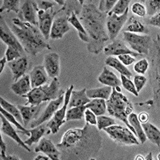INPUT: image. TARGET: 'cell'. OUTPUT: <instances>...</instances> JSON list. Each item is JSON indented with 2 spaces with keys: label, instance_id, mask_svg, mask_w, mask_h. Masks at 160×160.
I'll list each match as a JSON object with an SVG mask.
<instances>
[{
  "label": "cell",
  "instance_id": "obj_1",
  "mask_svg": "<svg viewBox=\"0 0 160 160\" xmlns=\"http://www.w3.org/2000/svg\"><path fill=\"white\" fill-rule=\"evenodd\" d=\"M97 127L86 122L83 128L70 129L63 134L56 147L60 159H95L102 147V137Z\"/></svg>",
  "mask_w": 160,
  "mask_h": 160
},
{
  "label": "cell",
  "instance_id": "obj_2",
  "mask_svg": "<svg viewBox=\"0 0 160 160\" xmlns=\"http://www.w3.org/2000/svg\"><path fill=\"white\" fill-rule=\"evenodd\" d=\"M78 16L80 23L89 37V42L87 45L88 52L99 54L104 49L105 43L109 39L106 33L107 15L100 12L96 4L92 3L91 1H84Z\"/></svg>",
  "mask_w": 160,
  "mask_h": 160
},
{
  "label": "cell",
  "instance_id": "obj_3",
  "mask_svg": "<svg viewBox=\"0 0 160 160\" xmlns=\"http://www.w3.org/2000/svg\"><path fill=\"white\" fill-rule=\"evenodd\" d=\"M10 28L24 51L32 56H36L45 49H51L50 45L46 42L37 26L21 21L19 18H14Z\"/></svg>",
  "mask_w": 160,
  "mask_h": 160
},
{
  "label": "cell",
  "instance_id": "obj_4",
  "mask_svg": "<svg viewBox=\"0 0 160 160\" xmlns=\"http://www.w3.org/2000/svg\"><path fill=\"white\" fill-rule=\"evenodd\" d=\"M107 112L111 117H113L123 121L126 125L128 129L133 132V134L137 137L133 128L128 121V117L133 112V105L129 100L121 92H117L115 88H112V93L108 100H106Z\"/></svg>",
  "mask_w": 160,
  "mask_h": 160
},
{
  "label": "cell",
  "instance_id": "obj_5",
  "mask_svg": "<svg viewBox=\"0 0 160 160\" xmlns=\"http://www.w3.org/2000/svg\"><path fill=\"white\" fill-rule=\"evenodd\" d=\"M65 92L61 89V84L58 78H53L49 85H42L38 88H32L26 95H23V98H27L28 101L25 105H39L46 101L54 100L64 95Z\"/></svg>",
  "mask_w": 160,
  "mask_h": 160
},
{
  "label": "cell",
  "instance_id": "obj_6",
  "mask_svg": "<svg viewBox=\"0 0 160 160\" xmlns=\"http://www.w3.org/2000/svg\"><path fill=\"white\" fill-rule=\"evenodd\" d=\"M104 132L109 135L110 138L115 142L122 146H138L140 142L133 132L128 128L121 125H113L103 129Z\"/></svg>",
  "mask_w": 160,
  "mask_h": 160
},
{
  "label": "cell",
  "instance_id": "obj_7",
  "mask_svg": "<svg viewBox=\"0 0 160 160\" xmlns=\"http://www.w3.org/2000/svg\"><path fill=\"white\" fill-rule=\"evenodd\" d=\"M74 90V85H70V88L65 92L64 102H63L62 107L58 109V111L54 113L53 117L46 124L47 133H58L59 132L61 126L67 121L66 120V115H67V109L68 108L69 100H70L71 92Z\"/></svg>",
  "mask_w": 160,
  "mask_h": 160
},
{
  "label": "cell",
  "instance_id": "obj_8",
  "mask_svg": "<svg viewBox=\"0 0 160 160\" xmlns=\"http://www.w3.org/2000/svg\"><path fill=\"white\" fill-rule=\"evenodd\" d=\"M123 39L132 48L134 52L139 53L141 56L148 55L152 39L148 35H138L123 32Z\"/></svg>",
  "mask_w": 160,
  "mask_h": 160
},
{
  "label": "cell",
  "instance_id": "obj_9",
  "mask_svg": "<svg viewBox=\"0 0 160 160\" xmlns=\"http://www.w3.org/2000/svg\"><path fill=\"white\" fill-rule=\"evenodd\" d=\"M128 13L129 8L121 16H117L115 14H108L106 19V27L108 32V35L110 40L113 41L119 35L121 28L124 27L128 20Z\"/></svg>",
  "mask_w": 160,
  "mask_h": 160
},
{
  "label": "cell",
  "instance_id": "obj_10",
  "mask_svg": "<svg viewBox=\"0 0 160 160\" xmlns=\"http://www.w3.org/2000/svg\"><path fill=\"white\" fill-rule=\"evenodd\" d=\"M58 14L57 11L53 10L51 8L48 11H37V18H38V28L42 33L45 39L48 41L50 38L51 28L53 25L54 16Z\"/></svg>",
  "mask_w": 160,
  "mask_h": 160
},
{
  "label": "cell",
  "instance_id": "obj_11",
  "mask_svg": "<svg viewBox=\"0 0 160 160\" xmlns=\"http://www.w3.org/2000/svg\"><path fill=\"white\" fill-rule=\"evenodd\" d=\"M37 2L26 0L22 4L20 13L18 14L19 19L23 22H27L32 25L38 27V18H37Z\"/></svg>",
  "mask_w": 160,
  "mask_h": 160
},
{
  "label": "cell",
  "instance_id": "obj_12",
  "mask_svg": "<svg viewBox=\"0 0 160 160\" xmlns=\"http://www.w3.org/2000/svg\"><path fill=\"white\" fill-rule=\"evenodd\" d=\"M64 95H62L56 100H51L49 104L47 105V107L45 108V109L44 110L43 112L40 115V117L37 119L32 121L31 123L29 124V126L31 127L32 129L41 125V124H43L45 121H49L53 117V116L54 115L55 112L58 111V109H59V107L62 105V103L64 102Z\"/></svg>",
  "mask_w": 160,
  "mask_h": 160
},
{
  "label": "cell",
  "instance_id": "obj_13",
  "mask_svg": "<svg viewBox=\"0 0 160 160\" xmlns=\"http://www.w3.org/2000/svg\"><path fill=\"white\" fill-rule=\"evenodd\" d=\"M0 37L8 46L13 47L15 49L20 50L23 54L24 53L23 46L16 35L14 34L12 30L11 29V28L8 25V23H6L2 16H1V20H0Z\"/></svg>",
  "mask_w": 160,
  "mask_h": 160
},
{
  "label": "cell",
  "instance_id": "obj_14",
  "mask_svg": "<svg viewBox=\"0 0 160 160\" xmlns=\"http://www.w3.org/2000/svg\"><path fill=\"white\" fill-rule=\"evenodd\" d=\"M104 53L109 56H119L121 54H129L132 57H138L141 56L139 53H136L134 51H132L125 45L123 41L121 40H113L111 44L108 45L104 47Z\"/></svg>",
  "mask_w": 160,
  "mask_h": 160
},
{
  "label": "cell",
  "instance_id": "obj_15",
  "mask_svg": "<svg viewBox=\"0 0 160 160\" xmlns=\"http://www.w3.org/2000/svg\"><path fill=\"white\" fill-rule=\"evenodd\" d=\"M44 67L49 78H58L60 74V56L57 53H49L45 55Z\"/></svg>",
  "mask_w": 160,
  "mask_h": 160
},
{
  "label": "cell",
  "instance_id": "obj_16",
  "mask_svg": "<svg viewBox=\"0 0 160 160\" xmlns=\"http://www.w3.org/2000/svg\"><path fill=\"white\" fill-rule=\"evenodd\" d=\"M35 152H41L46 154L52 160L60 159V151L57 148L56 145L53 143V142L48 138H42L39 141L38 145L34 149Z\"/></svg>",
  "mask_w": 160,
  "mask_h": 160
},
{
  "label": "cell",
  "instance_id": "obj_17",
  "mask_svg": "<svg viewBox=\"0 0 160 160\" xmlns=\"http://www.w3.org/2000/svg\"><path fill=\"white\" fill-rule=\"evenodd\" d=\"M70 30V26L68 22V17L66 16H60L53 20L49 37L53 40L61 39Z\"/></svg>",
  "mask_w": 160,
  "mask_h": 160
},
{
  "label": "cell",
  "instance_id": "obj_18",
  "mask_svg": "<svg viewBox=\"0 0 160 160\" xmlns=\"http://www.w3.org/2000/svg\"><path fill=\"white\" fill-rule=\"evenodd\" d=\"M0 118H1V122H2V125H1V131H2V133L8 136L9 138H12L14 141H16V142H17L19 146H20L23 149H25L27 151L30 152L31 149L28 148V146L26 145L23 141H22L20 136L18 135V131H16V129H14V127L12 126L10 121H8V119L2 113L0 115Z\"/></svg>",
  "mask_w": 160,
  "mask_h": 160
},
{
  "label": "cell",
  "instance_id": "obj_19",
  "mask_svg": "<svg viewBox=\"0 0 160 160\" xmlns=\"http://www.w3.org/2000/svg\"><path fill=\"white\" fill-rule=\"evenodd\" d=\"M18 108L20 109L21 112L22 117L23 120V126H28V124H30L32 121L37 119L40 117L41 111L43 108V104H39V105H17Z\"/></svg>",
  "mask_w": 160,
  "mask_h": 160
},
{
  "label": "cell",
  "instance_id": "obj_20",
  "mask_svg": "<svg viewBox=\"0 0 160 160\" xmlns=\"http://www.w3.org/2000/svg\"><path fill=\"white\" fill-rule=\"evenodd\" d=\"M8 67H10L13 74V80L16 82L18 79H20L22 76L28 70V60L26 56L20 58L13 60L10 62H8Z\"/></svg>",
  "mask_w": 160,
  "mask_h": 160
},
{
  "label": "cell",
  "instance_id": "obj_21",
  "mask_svg": "<svg viewBox=\"0 0 160 160\" xmlns=\"http://www.w3.org/2000/svg\"><path fill=\"white\" fill-rule=\"evenodd\" d=\"M48 74L44 66H36L30 71L29 77L32 88H38L48 82Z\"/></svg>",
  "mask_w": 160,
  "mask_h": 160
},
{
  "label": "cell",
  "instance_id": "obj_22",
  "mask_svg": "<svg viewBox=\"0 0 160 160\" xmlns=\"http://www.w3.org/2000/svg\"><path fill=\"white\" fill-rule=\"evenodd\" d=\"M98 81L105 86L115 88L117 92H121V88H120L121 85V80L117 78V76L113 72H112L111 70H108L106 67H103V71L100 74V76L98 77Z\"/></svg>",
  "mask_w": 160,
  "mask_h": 160
},
{
  "label": "cell",
  "instance_id": "obj_23",
  "mask_svg": "<svg viewBox=\"0 0 160 160\" xmlns=\"http://www.w3.org/2000/svg\"><path fill=\"white\" fill-rule=\"evenodd\" d=\"M11 89L17 96H23L32 89L31 87L29 74H24L20 79L11 85Z\"/></svg>",
  "mask_w": 160,
  "mask_h": 160
},
{
  "label": "cell",
  "instance_id": "obj_24",
  "mask_svg": "<svg viewBox=\"0 0 160 160\" xmlns=\"http://www.w3.org/2000/svg\"><path fill=\"white\" fill-rule=\"evenodd\" d=\"M86 90V88H83L80 91H72L68 103L69 108L77 106L86 105L87 103L91 101V99L87 96Z\"/></svg>",
  "mask_w": 160,
  "mask_h": 160
},
{
  "label": "cell",
  "instance_id": "obj_25",
  "mask_svg": "<svg viewBox=\"0 0 160 160\" xmlns=\"http://www.w3.org/2000/svg\"><path fill=\"white\" fill-rule=\"evenodd\" d=\"M125 28H124V32H131V33H143L147 34L149 33V29L145 25H143L142 23H141L139 20L136 19V17L132 16L127 20L126 23L124 25Z\"/></svg>",
  "mask_w": 160,
  "mask_h": 160
},
{
  "label": "cell",
  "instance_id": "obj_26",
  "mask_svg": "<svg viewBox=\"0 0 160 160\" xmlns=\"http://www.w3.org/2000/svg\"><path fill=\"white\" fill-rule=\"evenodd\" d=\"M143 131H144L146 137L147 139L159 147L160 146V130L157 128L155 125H154L151 123H143L142 124Z\"/></svg>",
  "mask_w": 160,
  "mask_h": 160
},
{
  "label": "cell",
  "instance_id": "obj_27",
  "mask_svg": "<svg viewBox=\"0 0 160 160\" xmlns=\"http://www.w3.org/2000/svg\"><path fill=\"white\" fill-rule=\"evenodd\" d=\"M112 88L111 87H103L99 88H92L86 90L87 96L89 99H103V100H108L112 93Z\"/></svg>",
  "mask_w": 160,
  "mask_h": 160
},
{
  "label": "cell",
  "instance_id": "obj_28",
  "mask_svg": "<svg viewBox=\"0 0 160 160\" xmlns=\"http://www.w3.org/2000/svg\"><path fill=\"white\" fill-rule=\"evenodd\" d=\"M128 121L134 129L135 133L137 134V138H138L141 144H144L146 142V141L147 140V138L146 137L144 131H143L142 127V124L140 123V121L138 119L137 114L133 113V112L129 114V117H128Z\"/></svg>",
  "mask_w": 160,
  "mask_h": 160
},
{
  "label": "cell",
  "instance_id": "obj_29",
  "mask_svg": "<svg viewBox=\"0 0 160 160\" xmlns=\"http://www.w3.org/2000/svg\"><path fill=\"white\" fill-rule=\"evenodd\" d=\"M68 22L69 23H70V24L76 29V31L78 32V37L80 38V40L83 41V42H85V43L88 44V42H89V37H88V33H87L86 30L84 29V28L83 26L82 25V23H80L78 16H77L74 12L70 14V16L68 17Z\"/></svg>",
  "mask_w": 160,
  "mask_h": 160
},
{
  "label": "cell",
  "instance_id": "obj_30",
  "mask_svg": "<svg viewBox=\"0 0 160 160\" xmlns=\"http://www.w3.org/2000/svg\"><path fill=\"white\" fill-rule=\"evenodd\" d=\"M29 132L31 133L30 138L28 140L23 141V142L28 146H32L34 143L39 142V141L43 138L45 133H47L46 125H44L41 124V125H38V126L35 127V128L29 129Z\"/></svg>",
  "mask_w": 160,
  "mask_h": 160
},
{
  "label": "cell",
  "instance_id": "obj_31",
  "mask_svg": "<svg viewBox=\"0 0 160 160\" xmlns=\"http://www.w3.org/2000/svg\"><path fill=\"white\" fill-rule=\"evenodd\" d=\"M83 2L84 1H66L65 6L58 10V14L65 12L66 16L69 17L70 14L74 12L76 16H79V14L81 13V11H82Z\"/></svg>",
  "mask_w": 160,
  "mask_h": 160
},
{
  "label": "cell",
  "instance_id": "obj_32",
  "mask_svg": "<svg viewBox=\"0 0 160 160\" xmlns=\"http://www.w3.org/2000/svg\"><path fill=\"white\" fill-rule=\"evenodd\" d=\"M105 64L108 67H111L117 70L118 72L122 75H125L128 78L130 79L132 77V73L129 70V69L125 67V65H123L119 61V59L115 58L114 56H109L105 60Z\"/></svg>",
  "mask_w": 160,
  "mask_h": 160
},
{
  "label": "cell",
  "instance_id": "obj_33",
  "mask_svg": "<svg viewBox=\"0 0 160 160\" xmlns=\"http://www.w3.org/2000/svg\"><path fill=\"white\" fill-rule=\"evenodd\" d=\"M85 107L93 112L96 116L104 115L107 110L106 100L103 99H92Z\"/></svg>",
  "mask_w": 160,
  "mask_h": 160
},
{
  "label": "cell",
  "instance_id": "obj_34",
  "mask_svg": "<svg viewBox=\"0 0 160 160\" xmlns=\"http://www.w3.org/2000/svg\"><path fill=\"white\" fill-rule=\"evenodd\" d=\"M0 103H1V107L3 108V109L6 110L7 112H8L9 113L12 114L13 117H15L16 118L19 122L20 124L23 125V117H22L21 112H20V109L18 108L17 106L14 105L12 103H9L8 101H7L5 99H3L2 97L0 98Z\"/></svg>",
  "mask_w": 160,
  "mask_h": 160
},
{
  "label": "cell",
  "instance_id": "obj_35",
  "mask_svg": "<svg viewBox=\"0 0 160 160\" xmlns=\"http://www.w3.org/2000/svg\"><path fill=\"white\" fill-rule=\"evenodd\" d=\"M85 105L77 106L69 108L67 111L66 120L67 121H74V120H82L84 117V112L86 110Z\"/></svg>",
  "mask_w": 160,
  "mask_h": 160
},
{
  "label": "cell",
  "instance_id": "obj_36",
  "mask_svg": "<svg viewBox=\"0 0 160 160\" xmlns=\"http://www.w3.org/2000/svg\"><path fill=\"white\" fill-rule=\"evenodd\" d=\"M0 112L4 116V117H6L7 119H8V121H10L11 123L13 124V125H16V127L18 129V132H20L21 133L24 135H28V136H30L31 133L29 132V129H26L25 127L22 125V124H20L19 121L16 120V118L15 117L10 114L8 112H7L6 110L3 109L2 107L0 108Z\"/></svg>",
  "mask_w": 160,
  "mask_h": 160
},
{
  "label": "cell",
  "instance_id": "obj_37",
  "mask_svg": "<svg viewBox=\"0 0 160 160\" xmlns=\"http://www.w3.org/2000/svg\"><path fill=\"white\" fill-rule=\"evenodd\" d=\"M2 6L0 8V12H2L7 11L8 12H14L16 14L20 13V1L19 0H3L1 1Z\"/></svg>",
  "mask_w": 160,
  "mask_h": 160
},
{
  "label": "cell",
  "instance_id": "obj_38",
  "mask_svg": "<svg viewBox=\"0 0 160 160\" xmlns=\"http://www.w3.org/2000/svg\"><path fill=\"white\" fill-rule=\"evenodd\" d=\"M129 2H130L129 0H119V1H117L112 11L108 14H115L117 16L123 15L125 11L128 9Z\"/></svg>",
  "mask_w": 160,
  "mask_h": 160
},
{
  "label": "cell",
  "instance_id": "obj_39",
  "mask_svg": "<svg viewBox=\"0 0 160 160\" xmlns=\"http://www.w3.org/2000/svg\"><path fill=\"white\" fill-rule=\"evenodd\" d=\"M96 120H97V129L99 130H102V129H105L107 127H109L111 125H116L115 120L112 119V117H106V116H97L96 117Z\"/></svg>",
  "mask_w": 160,
  "mask_h": 160
},
{
  "label": "cell",
  "instance_id": "obj_40",
  "mask_svg": "<svg viewBox=\"0 0 160 160\" xmlns=\"http://www.w3.org/2000/svg\"><path fill=\"white\" fill-rule=\"evenodd\" d=\"M146 11L148 16H154L155 14L159 12L160 2L157 0H148L146 1Z\"/></svg>",
  "mask_w": 160,
  "mask_h": 160
},
{
  "label": "cell",
  "instance_id": "obj_41",
  "mask_svg": "<svg viewBox=\"0 0 160 160\" xmlns=\"http://www.w3.org/2000/svg\"><path fill=\"white\" fill-rule=\"evenodd\" d=\"M121 85L124 87V88H125V90H127L128 92L133 94L135 96H138L139 93H138L137 90H136V88H135L134 84H133V82H132L129 78L125 77V75L121 74Z\"/></svg>",
  "mask_w": 160,
  "mask_h": 160
},
{
  "label": "cell",
  "instance_id": "obj_42",
  "mask_svg": "<svg viewBox=\"0 0 160 160\" xmlns=\"http://www.w3.org/2000/svg\"><path fill=\"white\" fill-rule=\"evenodd\" d=\"M116 2H117L116 0H112V1H110V0H101V1H100V5H99L98 9L102 13L108 15L111 12L112 8L116 4Z\"/></svg>",
  "mask_w": 160,
  "mask_h": 160
},
{
  "label": "cell",
  "instance_id": "obj_43",
  "mask_svg": "<svg viewBox=\"0 0 160 160\" xmlns=\"http://www.w3.org/2000/svg\"><path fill=\"white\" fill-rule=\"evenodd\" d=\"M5 56L7 58V60H8V62H10L12 61L16 60V59L20 58L23 57V54L20 52V50L15 49L13 47L8 46V49L6 50V53H5Z\"/></svg>",
  "mask_w": 160,
  "mask_h": 160
},
{
  "label": "cell",
  "instance_id": "obj_44",
  "mask_svg": "<svg viewBox=\"0 0 160 160\" xmlns=\"http://www.w3.org/2000/svg\"><path fill=\"white\" fill-rule=\"evenodd\" d=\"M149 68V62L147 59L143 58L139 60L138 62L135 63L134 67H133V70L135 72H137L138 74H145L147 72V70Z\"/></svg>",
  "mask_w": 160,
  "mask_h": 160
},
{
  "label": "cell",
  "instance_id": "obj_45",
  "mask_svg": "<svg viewBox=\"0 0 160 160\" xmlns=\"http://www.w3.org/2000/svg\"><path fill=\"white\" fill-rule=\"evenodd\" d=\"M147 82V78H146L143 75H139L137 74L133 77V84H134L135 88L137 90L138 93L141 92V90L144 88V86L146 85Z\"/></svg>",
  "mask_w": 160,
  "mask_h": 160
},
{
  "label": "cell",
  "instance_id": "obj_46",
  "mask_svg": "<svg viewBox=\"0 0 160 160\" xmlns=\"http://www.w3.org/2000/svg\"><path fill=\"white\" fill-rule=\"evenodd\" d=\"M131 10L133 12V13L136 16H138L140 17H144L147 15V11H146V8L143 6L142 4L140 2H134L132 5Z\"/></svg>",
  "mask_w": 160,
  "mask_h": 160
},
{
  "label": "cell",
  "instance_id": "obj_47",
  "mask_svg": "<svg viewBox=\"0 0 160 160\" xmlns=\"http://www.w3.org/2000/svg\"><path fill=\"white\" fill-rule=\"evenodd\" d=\"M37 2V8L38 10L41 11H48L51 8H53V7L55 6L56 2L55 1H45V0H38V1H36Z\"/></svg>",
  "mask_w": 160,
  "mask_h": 160
},
{
  "label": "cell",
  "instance_id": "obj_48",
  "mask_svg": "<svg viewBox=\"0 0 160 160\" xmlns=\"http://www.w3.org/2000/svg\"><path fill=\"white\" fill-rule=\"evenodd\" d=\"M84 117H85L87 123L93 125H96V124H97L96 116L95 115L93 112H92L90 109H88V108H87L85 110V112H84Z\"/></svg>",
  "mask_w": 160,
  "mask_h": 160
},
{
  "label": "cell",
  "instance_id": "obj_49",
  "mask_svg": "<svg viewBox=\"0 0 160 160\" xmlns=\"http://www.w3.org/2000/svg\"><path fill=\"white\" fill-rule=\"evenodd\" d=\"M118 59L123 65H125V67L126 66H129L132 63H133L135 62V59L133 58L131 55L129 54H121L118 56Z\"/></svg>",
  "mask_w": 160,
  "mask_h": 160
},
{
  "label": "cell",
  "instance_id": "obj_50",
  "mask_svg": "<svg viewBox=\"0 0 160 160\" xmlns=\"http://www.w3.org/2000/svg\"><path fill=\"white\" fill-rule=\"evenodd\" d=\"M0 151H1V155H0L1 159L7 160V158H8V155L6 154L7 145L6 143L4 142V141L3 139H2V136L0 137Z\"/></svg>",
  "mask_w": 160,
  "mask_h": 160
},
{
  "label": "cell",
  "instance_id": "obj_51",
  "mask_svg": "<svg viewBox=\"0 0 160 160\" xmlns=\"http://www.w3.org/2000/svg\"><path fill=\"white\" fill-rule=\"evenodd\" d=\"M160 13L155 14L154 16H151L150 20H148V23L150 25H153V26H155V27H160Z\"/></svg>",
  "mask_w": 160,
  "mask_h": 160
},
{
  "label": "cell",
  "instance_id": "obj_52",
  "mask_svg": "<svg viewBox=\"0 0 160 160\" xmlns=\"http://www.w3.org/2000/svg\"><path fill=\"white\" fill-rule=\"evenodd\" d=\"M138 119L140 121V123H147L149 120L148 113L146 112H140V113L138 114Z\"/></svg>",
  "mask_w": 160,
  "mask_h": 160
},
{
  "label": "cell",
  "instance_id": "obj_53",
  "mask_svg": "<svg viewBox=\"0 0 160 160\" xmlns=\"http://www.w3.org/2000/svg\"><path fill=\"white\" fill-rule=\"evenodd\" d=\"M7 62H8V60H7L6 56H4L2 58H1V61H0V73L2 72V70H3L4 67H5V64H6Z\"/></svg>",
  "mask_w": 160,
  "mask_h": 160
},
{
  "label": "cell",
  "instance_id": "obj_54",
  "mask_svg": "<svg viewBox=\"0 0 160 160\" xmlns=\"http://www.w3.org/2000/svg\"><path fill=\"white\" fill-rule=\"evenodd\" d=\"M49 160L50 159V158H49V157L47 156H44V155H41V154H40V155H38V156L36 157L35 158H34V160Z\"/></svg>",
  "mask_w": 160,
  "mask_h": 160
},
{
  "label": "cell",
  "instance_id": "obj_55",
  "mask_svg": "<svg viewBox=\"0 0 160 160\" xmlns=\"http://www.w3.org/2000/svg\"><path fill=\"white\" fill-rule=\"evenodd\" d=\"M12 159V160H20L21 158H20L19 157L16 156V155H8V158H7V160Z\"/></svg>",
  "mask_w": 160,
  "mask_h": 160
},
{
  "label": "cell",
  "instance_id": "obj_56",
  "mask_svg": "<svg viewBox=\"0 0 160 160\" xmlns=\"http://www.w3.org/2000/svg\"><path fill=\"white\" fill-rule=\"evenodd\" d=\"M152 153L150 152L148 154H147V156L145 157V160H152Z\"/></svg>",
  "mask_w": 160,
  "mask_h": 160
},
{
  "label": "cell",
  "instance_id": "obj_57",
  "mask_svg": "<svg viewBox=\"0 0 160 160\" xmlns=\"http://www.w3.org/2000/svg\"><path fill=\"white\" fill-rule=\"evenodd\" d=\"M138 159L145 160V157H143L142 155H141V154H138V155H137V156L135 157L134 160H138Z\"/></svg>",
  "mask_w": 160,
  "mask_h": 160
}]
</instances>
